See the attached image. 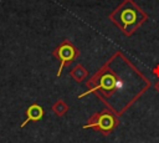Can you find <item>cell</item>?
Segmentation results:
<instances>
[{
  "label": "cell",
  "instance_id": "obj_2",
  "mask_svg": "<svg viewBox=\"0 0 159 143\" xmlns=\"http://www.w3.org/2000/svg\"><path fill=\"white\" fill-rule=\"evenodd\" d=\"M148 17V14L134 0H123L108 15V19L113 25L127 37L134 35V32L147 22Z\"/></svg>",
  "mask_w": 159,
  "mask_h": 143
},
{
  "label": "cell",
  "instance_id": "obj_1",
  "mask_svg": "<svg viewBox=\"0 0 159 143\" xmlns=\"http://www.w3.org/2000/svg\"><path fill=\"white\" fill-rule=\"evenodd\" d=\"M87 91L78 98L93 93L106 108L122 117L152 86L150 80L122 52L116 51L86 82Z\"/></svg>",
  "mask_w": 159,
  "mask_h": 143
},
{
  "label": "cell",
  "instance_id": "obj_5",
  "mask_svg": "<svg viewBox=\"0 0 159 143\" xmlns=\"http://www.w3.org/2000/svg\"><path fill=\"white\" fill-rule=\"evenodd\" d=\"M26 118L24 119V122L20 124V127L21 128H24L27 123H30V122H39L40 119H42L43 118V116H45V111H43V108H42V106L41 104H39V103H36V102H34V103H31L27 108H26Z\"/></svg>",
  "mask_w": 159,
  "mask_h": 143
},
{
  "label": "cell",
  "instance_id": "obj_4",
  "mask_svg": "<svg viewBox=\"0 0 159 143\" xmlns=\"http://www.w3.org/2000/svg\"><path fill=\"white\" fill-rule=\"evenodd\" d=\"M51 53L55 58L60 61V67L57 70V77H60L63 68L70 66L80 56L81 52L70 40H63L52 50Z\"/></svg>",
  "mask_w": 159,
  "mask_h": 143
},
{
  "label": "cell",
  "instance_id": "obj_7",
  "mask_svg": "<svg viewBox=\"0 0 159 143\" xmlns=\"http://www.w3.org/2000/svg\"><path fill=\"white\" fill-rule=\"evenodd\" d=\"M70 107L68 104L63 101V99H57L52 106H51V111L57 116V117H63L67 112H68Z\"/></svg>",
  "mask_w": 159,
  "mask_h": 143
},
{
  "label": "cell",
  "instance_id": "obj_8",
  "mask_svg": "<svg viewBox=\"0 0 159 143\" xmlns=\"http://www.w3.org/2000/svg\"><path fill=\"white\" fill-rule=\"evenodd\" d=\"M154 87H155V90H157V92H159V78H158V81L155 82V85H154Z\"/></svg>",
  "mask_w": 159,
  "mask_h": 143
},
{
  "label": "cell",
  "instance_id": "obj_6",
  "mask_svg": "<svg viewBox=\"0 0 159 143\" xmlns=\"http://www.w3.org/2000/svg\"><path fill=\"white\" fill-rule=\"evenodd\" d=\"M70 76L77 82V83H81L86 80V77L88 76V71L87 68L82 65V63H77L75 67H72V70L70 71Z\"/></svg>",
  "mask_w": 159,
  "mask_h": 143
},
{
  "label": "cell",
  "instance_id": "obj_3",
  "mask_svg": "<svg viewBox=\"0 0 159 143\" xmlns=\"http://www.w3.org/2000/svg\"><path fill=\"white\" fill-rule=\"evenodd\" d=\"M119 117L114 112H112L108 108H104L93 113L82 126V128H92L96 132H99L102 136H108L119 126Z\"/></svg>",
  "mask_w": 159,
  "mask_h": 143
}]
</instances>
